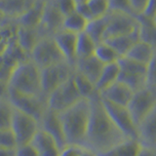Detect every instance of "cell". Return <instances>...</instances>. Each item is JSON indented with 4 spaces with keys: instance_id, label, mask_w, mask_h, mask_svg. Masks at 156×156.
I'll return each instance as SVG.
<instances>
[{
    "instance_id": "cell-1",
    "label": "cell",
    "mask_w": 156,
    "mask_h": 156,
    "mask_svg": "<svg viewBox=\"0 0 156 156\" xmlns=\"http://www.w3.org/2000/svg\"><path fill=\"white\" fill-rule=\"evenodd\" d=\"M91 101V116L85 146L100 156L128 138L110 118L98 94Z\"/></svg>"
},
{
    "instance_id": "cell-2",
    "label": "cell",
    "mask_w": 156,
    "mask_h": 156,
    "mask_svg": "<svg viewBox=\"0 0 156 156\" xmlns=\"http://www.w3.org/2000/svg\"><path fill=\"white\" fill-rule=\"evenodd\" d=\"M91 116V101L82 99L60 112L63 134L67 144L85 146Z\"/></svg>"
},
{
    "instance_id": "cell-3",
    "label": "cell",
    "mask_w": 156,
    "mask_h": 156,
    "mask_svg": "<svg viewBox=\"0 0 156 156\" xmlns=\"http://www.w3.org/2000/svg\"><path fill=\"white\" fill-rule=\"evenodd\" d=\"M9 86L10 90L19 94L44 97L42 94L41 68L30 58L21 62L15 68L10 77Z\"/></svg>"
},
{
    "instance_id": "cell-4",
    "label": "cell",
    "mask_w": 156,
    "mask_h": 156,
    "mask_svg": "<svg viewBox=\"0 0 156 156\" xmlns=\"http://www.w3.org/2000/svg\"><path fill=\"white\" fill-rule=\"evenodd\" d=\"M30 60L41 69L66 62L52 35L40 37L30 53Z\"/></svg>"
},
{
    "instance_id": "cell-5",
    "label": "cell",
    "mask_w": 156,
    "mask_h": 156,
    "mask_svg": "<svg viewBox=\"0 0 156 156\" xmlns=\"http://www.w3.org/2000/svg\"><path fill=\"white\" fill-rule=\"evenodd\" d=\"M118 66L120 70L118 81L124 83L134 92L147 87V66L126 57L119 58Z\"/></svg>"
},
{
    "instance_id": "cell-6",
    "label": "cell",
    "mask_w": 156,
    "mask_h": 156,
    "mask_svg": "<svg viewBox=\"0 0 156 156\" xmlns=\"http://www.w3.org/2000/svg\"><path fill=\"white\" fill-rule=\"evenodd\" d=\"M75 71L74 66L69 65L67 62L57 63L41 69L42 80V94L48 99L52 93L58 87L63 84L66 80L73 75Z\"/></svg>"
},
{
    "instance_id": "cell-7",
    "label": "cell",
    "mask_w": 156,
    "mask_h": 156,
    "mask_svg": "<svg viewBox=\"0 0 156 156\" xmlns=\"http://www.w3.org/2000/svg\"><path fill=\"white\" fill-rule=\"evenodd\" d=\"M39 129L40 124L35 118L14 107L11 131L16 139L17 146L30 144Z\"/></svg>"
},
{
    "instance_id": "cell-8",
    "label": "cell",
    "mask_w": 156,
    "mask_h": 156,
    "mask_svg": "<svg viewBox=\"0 0 156 156\" xmlns=\"http://www.w3.org/2000/svg\"><path fill=\"white\" fill-rule=\"evenodd\" d=\"M82 99L83 98L77 90L72 75L48 97V107L60 113Z\"/></svg>"
},
{
    "instance_id": "cell-9",
    "label": "cell",
    "mask_w": 156,
    "mask_h": 156,
    "mask_svg": "<svg viewBox=\"0 0 156 156\" xmlns=\"http://www.w3.org/2000/svg\"><path fill=\"white\" fill-rule=\"evenodd\" d=\"M8 101L11 102L15 108L22 110L24 113L35 118L39 124L48 108V101L46 98L22 95L12 90H9Z\"/></svg>"
},
{
    "instance_id": "cell-10",
    "label": "cell",
    "mask_w": 156,
    "mask_h": 156,
    "mask_svg": "<svg viewBox=\"0 0 156 156\" xmlns=\"http://www.w3.org/2000/svg\"><path fill=\"white\" fill-rule=\"evenodd\" d=\"M108 23L105 32L104 41L107 39L126 35L139 29L138 17L123 12H108Z\"/></svg>"
},
{
    "instance_id": "cell-11",
    "label": "cell",
    "mask_w": 156,
    "mask_h": 156,
    "mask_svg": "<svg viewBox=\"0 0 156 156\" xmlns=\"http://www.w3.org/2000/svg\"><path fill=\"white\" fill-rule=\"evenodd\" d=\"M156 106V93L145 87L134 93L128 105V109L136 127L144 117Z\"/></svg>"
},
{
    "instance_id": "cell-12",
    "label": "cell",
    "mask_w": 156,
    "mask_h": 156,
    "mask_svg": "<svg viewBox=\"0 0 156 156\" xmlns=\"http://www.w3.org/2000/svg\"><path fill=\"white\" fill-rule=\"evenodd\" d=\"M101 101L110 118L113 120L115 125L120 129L122 133L128 139L138 140V128H136V125L133 120V117H132L128 107L115 105L113 102L102 99Z\"/></svg>"
},
{
    "instance_id": "cell-13",
    "label": "cell",
    "mask_w": 156,
    "mask_h": 156,
    "mask_svg": "<svg viewBox=\"0 0 156 156\" xmlns=\"http://www.w3.org/2000/svg\"><path fill=\"white\" fill-rule=\"evenodd\" d=\"M40 128L46 131L48 134H50L57 140L61 150L66 145V141L65 138V134H63V129L58 112L48 107L40 122Z\"/></svg>"
},
{
    "instance_id": "cell-14",
    "label": "cell",
    "mask_w": 156,
    "mask_h": 156,
    "mask_svg": "<svg viewBox=\"0 0 156 156\" xmlns=\"http://www.w3.org/2000/svg\"><path fill=\"white\" fill-rule=\"evenodd\" d=\"M77 36L78 34L66 31L65 29H62V30L58 31L56 34L53 35L58 49H60L63 57H65L66 61L72 66H75V63L77 61Z\"/></svg>"
},
{
    "instance_id": "cell-15",
    "label": "cell",
    "mask_w": 156,
    "mask_h": 156,
    "mask_svg": "<svg viewBox=\"0 0 156 156\" xmlns=\"http://www.w3.org/2000/svg\"><path fill=\"white\" fill-rule=\"evenodd\" d=\"M136 128L140 145L156 147V106L140 121Z\"/></svg>"
},
{
    "instance_id": "cell-16",
    "label": "cell",
    "mask_w": 156,
    "mask_h": 156,
    "mask_svg": "<svg viewBox=\"0 0 156 156\" xmlns=\"http://www.w3.org/2000/svg\"><path fill=\"white\" fill-rule=\"evenodd\" d=\"M134 93L135 92L124 83L117 81L108 88H106L105 90L101 92L99 95L102 100L108 101L118 105L128 106Z\"/></svg>"
},
{
    "instance_id": "cell-17",
    "label": "cell",
    "mask_w": 156,
    "mask_h": 156,
    "mask_svg": "<svg viewBox=\"0 0 156 156\" xmlns=\"http://www.w3.org/2000/svg\"><path fill=\"white\" fill-rule=\"evenodd\" d=\"M65 17L58 9L55 3V0L51 2H48L45 5L44 10L43 20L40 27L44 28V30L47 31V35H54L58 31L62 29V23Z\"/></svg>"
},
{
    "instance_id": "cell-18",
    "label": "cell",
    "mask_w": 156,
    "mask_h": 156,
    "mask_svg": "<svg viewBox=\"0 0 156 156\" xmlns=\"http://www.w3.org/2000/svg\"><path fill=\"white\" fill-rule=\"evenodd\" d=\"M38 151L39 156H60L61 148L57 140L41 128L30 143Z\"/></svg>"
},
{
    "instance_id": "cell-19",
    "label": "cell",
    "mask_w": 156,
    "mask_h": 156,
    "mask_svg": "<svg viewBox=\"0 0 156 156\" xmlns=\"http://www.w3.org/2000/svg\"><path fill=\"white\" fill-rule=\"evenodd\" d=\"M105 65L101 61L94 56L78 60L75 63V70L81 73L86 78H88L91 82L96 85L98 80L101 74V71L104 69Z\"/></svg>"
},
{
    "instance_id": "cell-20",
    "label": "cell",
    "mask_w": 156,
    "mask_h": 156,
    "mask_svg": "<svg viewBox=\"0 0 156 156\" xmlns=\"http://www.w3.org/2000/svg\"><path fill=\"white\" fill-rule=\"evenodd\" d=\"M35 2L36 0H0V12L6 18L18 21Z\"/></svg>"
},
{
    "instance_id": "cell-21",
    "label": "cell",
    "mask_w": 156,
    "mask_h": 156,
    "mask_svg": "<svg viewBox=\"0 0 156 156\" xmlns=\"http://www.w3.org/2000/svg\"><path fill=\"white\" fill-rule=\"evenodd\" d=\"M45 5L46 2L41 1V0H36L33 6L17 21L19 26L29 28L40 27L43 20L44 10H45Z\"/></svg>"
},
{
    "instance_id": "cell-22",
    "label": "cell",
    "mask_w": 156,
    "mask_h": 156,
    "mask_svg": "<svg viewBox=\"0 0 156 156\" xmlns=\"http://www.w3.org/2000/svg\"><path fill=\"white\" fill-rule=\"evenodd\" d=\"M138 41H140L139 29L133 33L107 39V40L104 42L110 45L116 51V53L122 58V57H125L127 54H128V52L131 50V48Z\"/></svg>"
},
{
    "instance_id": "cell-23",
    "label": "cell",
    "mask_w": 156,
    "mask_h": 156,
    "mask_svg": "<svg viewBox=\"0 0 156 156\" xmlns=\"http://www.w3.org/2000/svg\"><path fill=\"white\" fill-rule=\"evenodd\" d=\"M37 29L38 28H29L22 26H19L18 28L16 42L23 50L28 54L29 57H30V53L33 50V48L35 47L36 43L41 37L39 35Z\"/></svg>"
},
{
    "instance_id": "cell-24",
    "label": "cell",
    "mask_w": 156,
    "mask_h": 156,
    "mask_svg": "<svg viewBox=\"0 0 156 156\" xmlns=\"http://www.w3.org/2000/svg\"><path fill=\"white\" fill-rule=\"evenodd\" d=\"M154 49L155 48L149 45V44L140 40L131 48V50L125 57L136 62L147 66L151 58H152Z\"/></svg>"
},
{
    "instance_id": "cell-25",
    "label": "cell",
    "mask_w": 156,
    "mask_h": 156,
    "mask_svg": "<svg viewBox=\"0 0 156 156\" xmlns=\"http://www.w3.org/2000/svg\"><path fill=\"white\" fill-rule=\"evenodd\" d=\"M140 40L156 48V22L144 16H139Z\"/></svg>"
},
{
    "instance_id": "cell-26",
    "label": "cell",
    "mask_w": 156,
    "mask_h": 156,
    "mask_svg": "<svg viewBox=\"0 0 156 156\" xmlns=\"http://www.w3.org/2000/svg\"><path fill=\"white\" fill-rule=\"evenodd\" d=\"M119 71L120 70H119L118 62L105 65L104 69L101 71V74L96 84L97 91L99 94L104 90H105L106 88H108L109 86H111L115 82L118 81Z\"/></svg>"
},
{
    "instance_id": "cell-27",
    "label": "cell",
    "mask_w": 156,
    "mask_h": 156,
    "mask_svg": "<svg viewBox=\"0 0 156 156\" xmlns=\"http://www.w3.org/2000/svg\"><path fill=\"white\" fill-rule=\"evenodd\" d=\"M141 145L138 140L127 139L100 156H138Z\"/></svg>"
},
{
    "instance_id": "cell-28",
    "label": "cell",
    "mask_w": 156,
    "mask_h": 156,
    "mask_svg": "<svg viewBox=\"0 0 156 156\" xmlns=\"http://www.w3.org/2000/svg\"><path fill=\"white\" fill-rule=\"evenodd\" d=\"M107 23H108V16L107 15L100 19L92 20L88 23L85 32L96 42L97 45L104 42V36L107 27Z\"/></svg>"
},
{
    "instance_id": "cell-29",
    "label": "cell",
    "mask_w": 156,
    "mask_h": 156,
    "mask_svg": "<svg viewBox=\"0 0 156 156\" xmlns=\"http://www.w3.org/2000/svg\"><path fill=\"white\" fill-rule=\"evenodd\" d=\"M96 47H97L96 42L93 40L85 31L78 34L77 46H76L77 61L94 56L95 51H96Z\"/></svg>"
},
{
    "instance_id": "cell-30",
    "label": "cell",
    "mask_w": 156,
    "mask_h": 156,
    "mask_svg": "<svg viewBox=\"0 0 156 156\" xmlns=\"http://www.w3.org/2000/svg\"><path fill=\"white\" fill-rule=\"evenodd\" d=\"M89 21L80 15L78 12H74L65 17L62 23V29L75 34L84 32L87 28Z\"/></svg>"
},
{
    "instance_id": "cell-31",
    "label": "cell",
    "mask_w": 156,
    "mask_h": 156,
    "mask_svg": "<svg viewBox=\"0 0 156 156\" xmlns=\"http://www.w3.org/2000/svg\"><path fill=\"white\" fill-rule=\"evenodd\" d=\"M73 80H74L77 90L83 99L91 100L92 98L99 94L94 83L91 82L88 78L82 75L81 73L77 72L76 70L73 73Z\"/></svg>"
},
{
    "instance_id": "cell-32",
    "label": "cell",
    "mask_w": 156,
    "mask_h": 156,
    "mask_svg": "<svg viewBox=\"0 0 156 156\" xmlns=\"http://www.w3.org/2000/svg\"><path fill=\"white\" fill-rule=\"evenodd\" d=\"M95 57L99 61H101L104 65L117 62L121 58L116 51L105 42H101L98 44L95 51Z\"/></svg>"
},
{
    "instance_id": "cell-33",
    "label": "cell",
    "mask_w": 156,
    "mask_h": 156,
    "mask_svg": "<svg viewBox=\"0 0 156 156\" xmlns=\"http://www.w3.org/2000/svg\"><path fill=\"white\" fill-rule=\"evenodd\" d=\"M14 106L8 100H0V130H11Z\"/></svg>"
},
{
    "instance_id": "cell-34",
    "label": "cell",
    "mask_w": 156,
    "mask_h": 156,
    "mask_svg": "<svg viewBox=\"0 0 156 156\" xmlns=\"http://www.w3.org/2000/svg\"><path fill=\"white\" fill-rule=\"evenodd\" d=\"M93 16V20L106 16L109 12L108 0H88L86 3Z\"/></svg>"
},
{
    "instance_id": "cell-35",
    "label": "cell",
    "mask_w": 156,
    "mask_h": 156,
    "mask_svg": "<svg viewBox=\"0 0 156 156\" xmlns=\"http://www.w3.org/2000/svg\"><path fill=\"white\" fill-rule=\"evenodd\" d=\"M147 87L156 93V48L152 58L147 65Z\"/></svg>"
},
{
    "instance_id": "cell-36",
    "label": "cell",
    "mask_w": 156,
    "mask_h": 156,
    "mask_svg": "<svg viewBox=\"0 0 156 156\" xmlns=\"http://www.w3.org/2000/svg\"><path fill=\"white\" fill-rule=\"evenodd\" d=\"M55 3L63 17L76 12L75 0H55Z\"/></svg>"
},
{
    "instance_id": "cell-37",
    "label": "cell",
    "mask_w": 156,
    "mask_h": 156,
    "mask_svg": "<svg viewBox=\"0 0 156 156\" xmlns=\"http://www.w3.org/2000/svg\"><path fill=\"white\" fill-rule=\"evenodd\" d=\"M0 147H17L16 139L11 130H0Z\"/></svg>"
},
{
    "instance_id": "cell-38",
    "label": "cell",
    "mask_w": 156,
    "mask_h": 156,
    "mask_svg": "<svg viewBox=\"0 0 156 156\" xmlns=\"http://www.w3.org/2000/svg\"><path fill=\"white\" fill-rule=\"evenodd\" d=\"M110 12H123L132 14L129 0H108Z\"/></svg>"
},
{
    "instance_id": "cell-39",
    "label": "cell",
    "mask_w": 156,
    "mask_h": 156,
    "mask_svg": "<svg viewBox=\"0 0 156 156\" xmlns=\"http://www.w3.org/2000/svg\"><path fill=\"white\" fill-rule=\"evenodd\" d=\"M131 11L134 16H143L147 8L148 0H129Z\"/></svg>"
},
{
    "instance_id": "cell-40",
    "label": "cell",
    "mask_w": 156,
    "mask_h": 156,
    "mask_svg": "<svg viewBox=\"0 0 156 156\" xmlns=\"http://www.w3.org/2000/svg\"><path fill=\"white\" fill-rule=\"evenodd\" d=\"M86 146L76 145V144H67L61 150L60 156H81Z\"/></svg>"
},
{
    "instance_id": "cell-41",
    "label": "cell",
    "mask_w": 156,
    "mask_h": 156,
    "mask_svg": "<svg viewBox=\"0 0 156 156\" xmlns=\"http://www.w3.org/2000/svg\"><path fill=\"white\" fill-rule=\"evenodd\" d=\"M16 151L17 156H39L38 151L31 144L18 145Z\"/></svg>"
},
{
    "instance_id": "cell-42",
    "label": "cell",
    "mask_w": 156,
    "mask_h": 156,
    "mask_svg": "<svg viewBox=\"0 0 156 156\" xmlns=\"http://www.w3.org/2000/svg\"><path fill=\"white\" fill-rule=\"evenodd\" d=\"M143 16L155 20L156 18V0H148L147 8H146Z\"/></svg>"
},
{
    "instance_id": "cell-43",
    "label": "cell",
    "mask_w": 156,
    "mask_h": 156,
    "mask_svg": "<svg viewBox=\"0 0 156 156\" xmlns=\"http://www.w3.org/2000/svg\"><path fill=\"white\" fill-rule=\"evenodd\" d=\"M9 90V82L0 80V100H8Z\"/></svg>"
},
{
    "instance_id": "cell-44",
    "label": "cell",
    "mask_w": 156,
    "mask_h": 156,
    "mask_svg": "<svg viewBox=\"0 0 156 156\" xmlns=\"http://www.w3.org/2000/svg\"><path fill=\"white\" fill-rule=\"evenodd\" d=\"M138 156H156V147L141 146Z\"/></svg>"
},
{
    "instance_id": "cell-45",
    "label": "cell",
    "mask_w": 156,
    "mask_h": 156,
    "mask_svg": "<svg viewBox=\"0 0 156 156\" xmlns=\"http://www.w3.org/2000/svg\"><path fill=\"white\" fill-rule=\"evenodd\" d=\"M16 148L17 147H0V156H17Z\"/></svg>"
},
{
    "instance_id": "cell-46",
    "label": "cell",
    "mask_w": 156,
    "mask_h": 156,
    "mask_svg": "<svg viewBox=\"0 0 156 156\" xmlns=\"http://www.w3.org/2000/svg\"><path fill=\"white\" fill-rule=\"evenodd\" d=\"M9 46V44L6 43L5 41H3L2 39H0V57H1L3 54L5 53V51L7 50V48Z\"/></svg>"
},
{
    "instance_id": "cell-47",
    "label": "cell",
    "mask_w": 156,
    "mask_h": 156,
    "mask_svg": "<svg viewBox=\"0 0 156 156\" xmlns=\"http://www.w3.org/2000/svg\"><path fill=\"white\" fill-rule=\"evenodd\" d=\"M81 156H98V154L96 152H94L93 150H91L90 148L85 147V149H84V151H83V153L81 154Z\"/></svg>"
},
{
    "instance_id": "cell-48",
    "label": "cell",
    "mask_w": 156,
    "mask_h": 156,
    "mask_svg": "<svg viewBox=\"0 0 156 156\" xmlns=\"http://www.w3.org/2000/svg\"><path fill=\"white\" fill-rule=\"evenodd\" d=\"M6 19H7V18L5 17L1 12H0V26H2V24H3L5 22H6Z\"/></svg>"
},
{
    "instance_id": "cell-49",
    "label": "cell",
    "mask_w": 156,
    "mask_h": 156,
    "mask_svg": "<svg viewBox=\"0 0 156 156\" xmlns=\"http://www.w3.org/2000/svg\"><path fill=\"white\" fill-rule=\"evenodd\" d=\"M41 1H44V2H46V3H48V2H51V1H54V0H41Z\"/></svg>"
},
{
    "instance_id": "cell-50",
    "label": "cell",
    "mask_w": 156,
    "mask_h": 156,
    "mask_svg": "<svg viewBox=\"0 0 156 156\" xmlns=\"http://www.w3.org/2000/svg\"><path fill=\"white\" fill-rule=\"evenodd\" d=\"M0 32H1V26H0Z\"/></svg>"
},
{
    "instance_id": "cell-51",
    "label": "cell",
    "mask_w": 156,
    "mask_h": 156,
    "mask_svg": "<svg viewBox=\"0 0 156 156\" xmlns=\"http://www.w3.org/2000/svg\"><path fill=\"white\" fill-rule=\"evenodd\" d=\"M154 21H155V22H156V18H155V20H154Z\"/></svg>"
}]
</instances>
